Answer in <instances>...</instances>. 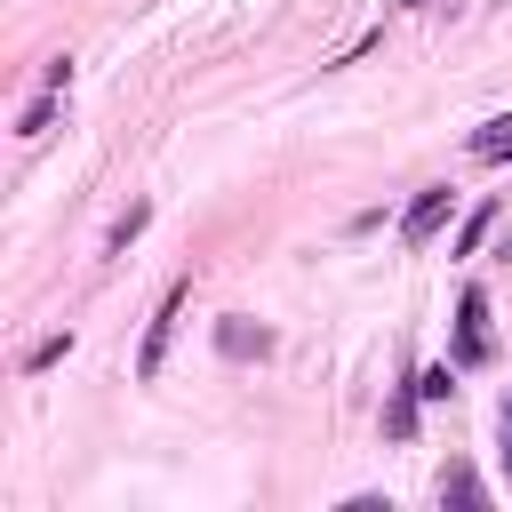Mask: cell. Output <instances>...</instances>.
Listing matches in <instances>:
<instances>
[{
  "instance_id": "obj_1",
  "label": "cell",
  "mask_w": 512,
  "mask_h": 512,
  "mask_svg": "<svg viewBox=\"0 0 512 512\" xmlns=\"http://www.w3.org/2000/svg\"><path fill=\"white\" fill-rule=\"evenodd\" d=\"M176 320H184V288H168V296H160V312H152V328H144V344H136V376H144V384L160 376V360H168V336H176Z\"/></svg>"
},
{
  "instance_id": "obj_2",
  "label": "cell",
  "mask_w": 512,
  "mask_h": 512,
  "mask_svg": "<svg viewBox=\"0 0 512 512\" xmlns=\"http://www.w3.org/2000/svg\"><path fill=\"white\" fill-rule=\"evenodd\" d=\"M456 360H488V296L480 288L456 296Z\"/></svg>"
},
{
  "instance_id": "obj_3",
  "label": "cell",
  "mask_w": 512,
  "mask_h": 512,
  "mask_svg": "<svg viewBox=\"0 0 512 512\" xmlns=\"http://www.w3.org/2000/svg\"><path fill=\"white\" fill-rule=\"evenodd\" d=\"M440 216H448V184H432V192H416V200H408V216H400V240H408V248H424V240L440 232Z\"/></svg>"
},
{
  "instance_id": "obj_4",
  "label": "cell",
  "mask_w": 512,
  "mask_h": 512,
  "mask_svg": "<svg viewBox=\"0 0 512 512\" xmlns=\"http://www.w3.org/2000/svg\"><path fill=\"white\" fill-rule=\"evenodd\" d=\"M144 224H152V208H144V200H128V216H112V232H104V256H120V248H128Z\"/></svg>"
},
{
  "instance_id": "obj_5",
  "label": "cell",
  "mask_w": 512,
  "mask_h": 512,
  "mask_svg": "<svg viewBox=\"0 0 512 512\" xmlns=\"http://www.w3.org/2000/svg\"><path fill=\"white\" fill-rule=\"evenodd\" d=\"M216 344H224L232 360H248V352H272V336H264V328H240V320H224V328H216Z\"/></svg>"
},
{
  "instance_id": "obj_6",
  "label": "cell",
  "mask_w": 512,
  "mask_h": 512,
  "mask_svg": "<svg viewBox=\"0 0 512 512\" xmlns=\"http://www.w3.org/2000/svg\"><path fill=\"white\" fill-rule=\"evenodd\" d=\"M416 400H424L416 384H408V392H392V408H384V432H392V440H408V432H416Z\"/></svg>"
},
{
  "instance_id": "obj_7",
  "label": "cell",
  "mask_w": 512,
  "mask_h": 512,
  "mask_svg": "<svg viewBox=\"0 0 512 512\" xmlns=\"http://www.w3.org/2000/svg\"><path fill=\"white\" fill-rule=\"evenodd\" d=\"M488 224H496V200H480V208L464 216V232H456V256H472V248L488 240Z\"/></svg>"
},
{
  "instance_id": "obj_8",
  "label": "cell",
  "mask_w": 512,
  "mask_h": 512,
  "mask_svg": "<svg viewBox=\"0 0 512 512\" xmlns=\"http://www.w3.org/2000/svg\"><path fill=\"white\" fill-rule=\"evenodd\" d=\"M512 152V120H488L480 136H472V160H504Z\"/></svg>"
},
{
  "instance_id": "obj_9",
  "label": "cell",
  "mask_w": 512,
  "mask_h": 512,
  "mask_svg": "<svg viewBox=\"0 0 512 512\" xmlns=\"http://www.w3.org/2000/svg\"><path fill=\"white\" fill-rule=\"evenodd\" d=\"M64 352H72V328H64V336H40V344H32V352H24V368H32V376H40V368H56V360H64Z\"/></svg>"
},
{
  "instance_id": "obj_10",
  "label": "cell",
  "mask_w": 512,
  "mask_h": 512,
  "mask_svg": "<svg viewBox=\"0 0 512 512\" xmlns=\"http://www.w3.org/2000/svg\"><path fill=\"white\" fill-rule=\"evenodd\" d=\"M416 392H424V400H448V392H456V368H448V360H440V368H424V376H416Z\"/></svg>"
},
{
  "instance_id": "obj_11",
  "label": "cell",
  "mask_w": 512,
  "mask_h": 512,
  "mask_svg": "<svg viewBox=\"0 0 512 512\" xmlns=\"http://www.w3.org/2000/svg\"><path fill=\"white\" fill-rule=\"evenodd\" d=\"M440 496H456V504H472V496H480V480H472V472H448V480H440Z\"/></svg>"
},
{
  "instance_id": "obj_12",
  "label": "cell",
  "mask_w": 512,
  "mask_h": 512,
  "mask_svg": "<svg viewBox=\"0 0 512 512\" xmlns=\"http://www.w3.org/2000/svg\"><path fill=\"white\" fill-rule=\"evenodd\" d=\"M408 8H416V0H408Z\"/></svg>"
}]
</instances>
